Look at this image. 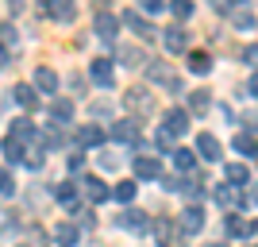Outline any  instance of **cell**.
<instances>
[{"mask_svg": "<svg viewBox=\"0 0 258 247\" xmlns=\"http://www.w3.org/2000/svg\"><path fill=\"white\" fill-rule=\"evenodd\" d=\"M43 12L58 23H70L77 16V0H43Z\"/></svg>", "mask_w": 258, "mask_h": 247, "instance_id": "obj_1", "label": "cell"}, {"mask_svg": "<svg viewBox=\"0 0 258 247\" xmlns=\"http://www.w3.org/2000/svg\"><path fill=\"white\" fill-rule=\"evenodd\" d=\"M197 155L205 162H220L224 159V147H220V139H216L212 131H201V135H197Z\"/></svg>", "mask_w": 258, "mask_h": 247, "instance_id": "obj_2", "label": "cell"}, {"mask_svg": "<svg viewBox=\"0 0 258 247\" xmlns=\"http://www.w3.org/2000/svg\"><path fill=\"white\" fill-rule=\"evenodd\" d=\"M177 228H181L185 236H201V228H205V209H197V205H189L181 216H177Z\"/></svg>", "mask_w": 258, "mask_h": 247, "instance_id": "obj_3", "label": "cell"}, {"mask_svg": "<svg viewBox=\"0 0 258 247\" xmlns=\"http://www.w3.org/2000/svg\"><path fill=\"white\" fill-rule=\"evenodd\" d=\"M135 178H143V182H154V178H162V162L154 159V155H135Z\"/></svg>", "mask_w": 258, "mask_h": 247, "instance_id": "obj_4", "label": "cell"}, {"mask_svg": "<svg viewBox=\"0 0 258 247\" xmlns=\"http://www.w3.org/2000/svg\"><path fill=\"white\" fill-rule=\"evenodd\" d=\"M108 139H116V143H139V124H135V120H116V124L108 128Z\"/></svg>", "mask_w": 258, "mask_h": 247, "instance_id": "obj_5", "label": "cell"}, {"mask_svg": "<svg viewBox=\"0 0 258 247\" xmlns=\"http://www.w3.org/2000/svg\"><path fill=\"white\" fill-rule=\"evenodd\" d=\"M162 131H170L173 139H177V135H185V131H189V112H185V108H170V112H166V120H162Z\"/></svg>", "mask_w": 258, "mask_h": 247, "instance_id": "obj_6", "label": "cell"}, {"mask_svg": "<svg viewBox=\"0 0 258 247\" xmlns=\"http://www.w3.org/2000/svg\"><path fill=\"white\" fill-rule=\"evenodd\" d=\"M119 20L127 23V27H131V31H135V35H139V39H151V35H154V23L147 20V16H139V8H131V12H123V16H119Z\"/></svg>", "mask_w": 258, "mask_h": 247, "instance_id": "obj_7", "label": "cell"}, {"mask_svg": "<svg viewBox=\"0 0 258 247\" xmlns=\"http://www.w3.org/2000/svg\"><path fill=\"white\" fill-rule=\"evenodd\" d=\"M119 228H127V232H147L151 228V220H147V213H139V209H123V213L116 216Z\"/></svg>", "mask_w": 258, "mask_h": 247, "instance_id": "obj_8", "label": "cell"}, {"mask_svg": "<svg viewBox=\"0 0 258 247\" xmlns=\"http://www.w3.org/2000/svg\"><path fill=\"white\" fill-rule=\"evenodd\" d=\"M81 189H85V197H89V201H93V205H104L108 197H112V189H108V185L100 182L97 174H89L85 182H81Z\"/></svg>", "mask_w": 258, "mask_h": 247, "instance_id": "obj_9", "label": "cell"}, {"mask_svg": "<svg viewBox=\"0 0 258 247\" xmlns=\"http://www.w3.org/2000/svg\"><path fill=\"white\" fill-rule=\"evenodd\" d=\"M104 143V128L100 124H81L77 128V147H100Z\"/></svg>", "mask_w": 258, "mask_h": 247, "instance_id": "obj_10", "label": "cell"}, {"mask_svg": "<svg viewBox=\"0 0 258 247\" xmlns=\"http://www.w3.org/2000/svg\"><path fill=\"white\" fill-rule=\"evenodd\" d=\"M89 77L97 81V85H112V77H116V70H112V62L108 58H93V66H89Z\"/></svg>", "mask_w": 258, "mask_h": 247, "instance_id": "obj_11", "label": "cell"}, {"mask_svg": "<svg viewBox=\"0 0 258 247\" xmlns=\"http://www.w3.org/2000/svg\"><path fill=\"white\" fill-rule=\"evenodd\" d=\"M97 35L104 39V43H112V39L119 35V20L112 16V12H100L97 16Z\"/></svg>", "mask_w": 258, "mask_h": 247, "instance_id": "obj_12", "label": "cell"}, {"mask_svg": "<svg viewBox=\"0 0 258 247\" xmlns=\"http://www.w3.org/2000/svg\"><path fill=\"white\" fill-rule=\"evenodd\" d=\"M54 89H58V74L50 66H39L35 70V93H54Z\"/></svg>", "mask_w": 258, "mask_h": 247, "instance_id": "obj_13", "label": "cell"}, {"mask_svg": "<svg viewBox=\"0 0 258 247\" xmlns=\"http://www.w3.org/2000/svg\"><path fill=\"white\" fill-rule=\"evenodd\" d=\"M224 178H227V185H235V189H243V185L250 182V170L243 166V162H227V166H224Z\"/></svg>", "mask_w": 258, "mask_h": 247, "instance_id": "obj_14", "label": "cell"}, {"mask_svg": "<svg viewBox=\"0 0 258 247\" xmlns=\"http://www.w3.org/2000/svg\"><path fill=\"white\" fill-rule=\"evenodd\" d=\"M50 120H54V124H70V120H74V101L54 97L50 101Z\"/></svg>", "mask_w": 258, "mask_h": 247, "instance_id": "obj_15", "label": "cell"}, {"mask_svg": "<svg viewBox=\"0 0 258 247\" xmlns=\"http://www.w3.org/2000/svg\"><path fill=\"white\" fill-rule=\"evenodd\" d=\"M8 135H12V139H20V143H31L39 131H35V124L27 116H20V120H12V131H8Z\"/></svg>", "mask_w": 258, "mask_h": 247, "instance_id": "obj_16", "label": "cell"}, {"mask_svg": "<svg viewBox=\"0 0 258 247\" xmlns=\"http://www.w3.org/2000/svg\"><path fill=\"white\" fill-rule=\"evenodd\" d=\"M162 39H166V51H170V54H177V51H185V46H189L185 27H166V35H162Z\"/></svg>", "mask_w": 258, "mask_h": 247, "instance_id": "obj_17", "label": "cell"}, {"mask_svg": "<svg viewBox=\"0 0 258 247\" xmlns=\"http://www.w3.org/2000/svg\"><path fill=\"white\" fill-rule=\"evenodd\" d=\"M54 197H58L70 213H77V185L74 182H58V185H54Z\"/></svg>", "mask_w": 258, "mask_h": 247, "instance_id": "obj_18", "label": "cell"}, {"mask_svg": "<svg viewBox=\"0 0 258 247\" xmlns=\"http://www.w3.org/2000/svg\"><path fill=\"white\" fill-rule=\"evenodd\" d=\"M12 101H16L20 108H27V112H31V108H39V97H35V85H16V89H12Z\"/></svg>", "mask_w": 258, "mask_h": 247, "instance_id": "obj_19", "label": "cell"}, {"mask_svg": "<svg viewBox=\"0 0 258 247\" xmlns=\"http://www.w3.org/2000/svg\"><path fill=\"white\" fill-rule=\"evenodd\" d=\"M0 147H4V159H8L12 166H20V162H27V155H23V143H20V139H12V135H8V139L0 143Z\"/></svg>", "mask_w": 258, "mask_h": 247, "instance_id": "obj_20", "label": "cell"}, {"mask_svg": "<svg viewBox=\"0 0 258 247\" xmlns=\"http://www.w3.org/2000/svg\"><path fill=\"white\" fill-rule=\"evenodd\" d=\"M123 105L139 108V112H151V93H147V89H131L127 97H123Z\"/></svg>", "mask_w": 258, "mask_h": 247, "instance_id": "obj_21", "label": "cell"}, {"mask_svg": "<svg viewBox=\"0 0 258 247\" xmlns=\"http://www.w3.org/2000/svg\"><path fill=\"white\" fill-rule=\"evenodd\" d=\"M173 155V166H177V170H193L197 166V151H185V147H173L170 151Z\"/></svg>", "mask_w": 258, "mask_h": 247, "instance_id": "obj_22", "label": "cell"}, {"mask_svg": "<svg viewBox=\"0 0 258 247\" xmlns=\"http://www.w3.org/2000/svg\"><path fill=\"white\" fill-rule=\"evenodd\" d=\"M189 70H193V74H201V77L212 74V58H208L205 51H193V54H189Z\"/></svg>", "mask_w": 258, "mask_h": 247, "instance_id": "obj_23", "label": "cell"}, {"mask_svg": "<svg viewBox=\"0 0 258 247\" xmlns=\"http://www.w3.org/2000/svg\"><path fill=\"white\" fill-rule=\"evenodd\" d=\"M231 147H235L239 155H258V143H254V135H247V131H239L235 139H231Z\"/></svg>", "mask_w": 258, "mask_h": 247, "instance_id": "obj_24", "label": "cell"}, {"mask_svg": "<svg viewBox=\"0 0 258 247\" xmlns=\"http://www.w3.org/2000/svg\"><path fill=\"white\" fill-rule=\"evenodd\" d=\"M112 197H116L119 205H131L135 201V182H116L112 185Z\"/></svg>", "mask_w": 258, "mask_h": 247, "instance_id": "obj_25", "label": "cell"}, {"mask_svg": "<svg viewBox=\"0 0 258 247\" xmlns=\"http://www.w3.org/2000/svg\"><path fill=\"white\" fill-rule=\"evenodd\" d=\"M54 239H58L62 247H74L77 243V224H58L54 228Z\"/></svg>", "mask_w": 258, "mask_h": 247, "instance_id": "obj_26", "label": "cell"}, {"mask_svg": "<svg viewBox=\"0 0 258 247\" xmlns=\"http://www.w3.org/2000/svg\"><path fill=\"white\" fill-rule=\"evenodd\" d=\"M147 74H151L154 81H162V85H170V81H173V70H170V66H162V62H147Z\"/></svg>", "mask_w": 258, "mask_h": 247, "instance_id": "obj_27", "label": "cell"}, {"mask_svg": "<svg viewBox=\"0 0 258 247\" xmlns=\"http://www.w3.org/2000/svg\"><path fill=\"white\" fill-rule=\"evenodd\" d=\"M119 62H123V66H147L151 58L139 54V51H131V46H123V51H119Z\"/></svg>", "mask_w": 258, "mask_h": 247, "instance_id": "obj_28", "label": "cell"}, {"mask_svg": "<svg viewBox=\"0 0 258 247\" xmlns=\"http://www.w3.org/2000/svg\"><path fill=\"white\" fill-rule=\"evenodd\" d=\"M216 201L231 209V205H239V189H235V185H220V189H216Z\"/></svg>", "mask_w": 258, "mask_h": 247, "instance_id": "obj_29", "label": "cell"}, {"mask_svg": "<svg viewBox=\"0 0 258 247\" xmlns=\"http://www.w3.org/2000/svg\"><path fill=\"white\" fill-rule=\"evenodd\" d=\"M231 27H239V31H254V16H250V12H231Z\"/></svg>", "mask_w": 258, "mask_h": 247, "instance_id": "obj_30", "label": "cell"}, {"mask_svg": "<svg viewBox=\"0 0 258 247\" xmlns=\"http://www.w3.org/2000/svg\"><path fill=\"white\" fill-rule=\"evenodd\" d=\"M16 193V178H12V170H0V197H12Z\"/></svg>", "mask_w": 258, "mask_h": 247, "instance_id": "obj_31", "label": "cell"}, {"mask_svg": "<svg viewBox=\"0 0 258 247\" xmlns=\"http://www.w3.org/2000/svg\"><path fill=\"white\" fill-rule=\"evenodd\" d=\"M208 105H212V97H208L205 89H201V93H193V97H189V108H193V112H205Z\"/></svg>", "mask_w": 258, "mask_h": 247, "instance_id": "obj_32", "label": "cell"}, {"mask_svg": "<svg viewBox=\"0 0 258 247\" xmlns=\"http://www.w3.org/2000/svg\"><path fill=\"white\" fill-rule=\"evenodd\" d=\"M173 16H177V20H189V16H193V0H173Z\"/></svg>", "mask_w": 258, "mask_h": 247, "instance_id": "obj_33", "label": "cell"}, {"mask_svg": "<svg viewBox=\"0 0 258 247\" xmlns=\"http://www.w3.org/2000/svg\"><path fill=\"white\" fill-rule=\"evenodd\" d=\"M139 8L143 12H162V8H166V0H139Z\"/></svg>", "mask_w": 258, "mask_h": 247, "instance_id": "obj_34", "label": "cell"}, {"mask_svg": "<svg viewBox=\"0 0 258 247\" xmlns=\"http://www.w3.org/2000/svg\"><path fill=\"white\" fill-rule=\"evenodd\" d=\"M66 166H70V170H81V166H85V155H81V151H77V155H70V162H66Z\"/></svg>", "mask_w": 258, "mask_h": 247, "instance_id": "obj_35", "label": "cell"}, {"mask_svg": "<svg viewBox=\"0 0 258 247\" xmlns=\"http://www.w3.org/2000/svg\"><path fill=\"white\" fill-rule=\"evenodd\" d=\"M70 85H74V93L81 97V93H85V77H81V74H74V77H70Z\"/></svg>", "mask_w": 258, "mask_h": 247, "instance_id": "obj_36", "label": "cell"}, {"mask_svg": "<svg viewBox=\"0 0 258 247\" xmlns=\"http://www.w3.org/2000/svg\"><path fill=\"white\" fill-rule=\"evenodd\" d=\"M212 8L220 12V16H231V0H212Z\"/></svg>", "mask_w": 258, "mask_h": 247, "instance_id": "obj_37", "label": "cell"}, {"mask_svg": "<svg viewBox=\"0 0 258 247\" xmlns=\"http://www.w3.org/2000/svg\"><path fill=\"white\" fill-rule=\"evenodd\" d=\"M243 58H247V62L254 66V62H258V46H247V54H243Z\"/></svg>", "mask_w": 258, "mask_h": 247, "instance_id": "obj_38", "label": "cell"}, {"mask_svg": "<svg viewBox=\"0 0 258 247\" xmlns=\"http://www.w3.org/2000/svg\"><path fill=\"white\" fill-rule=\"evenodd\" d=\"M247 89H250V97H258V74H250V85Z\"/></svg>", "mask_w": 258, "mask_h": 247, "instance_id": "obj_39", "label": "cell"}, {"mask_svg": "<svg viewBox=\"0 0 258 247\" xmlns=\"http://www.w3.org/2000/svg\"><path fill=\"white\" fill-rule=\"evenodd\" d=\"M0 66H8V51L4 46H0Z\"/></svg>", "mask_w": 258, "mask_h": 247, "instance_id": "obj_40", "label": "cell"}, {"mask_svg": "<svg viewBox=\"0 0 258 247\" xmlns=\"http://www.w3.org/2000/svg\"><path fill=\"white\" fill-rule=\"evenodd\" d=\"M205 247H224V243H205Z\"/></svg>", "mask_w": 258, "mask_h": 247, "instance_id": "obj_41", "label": "cell"}, {"mask_svg": "<svg viewBox=\"0 0 258 247\" xmlns=\"http://www.w3.org/2000/svg\"><path fill=\"white\" fill-rule=\"evenodd\" d=\"M12 4H16V8H20V0H12Z\"/></svg>", "mask_w": 258, "mask_h": 247, "instance_id": "obj_42", "label": "cell"}]
</instances>
